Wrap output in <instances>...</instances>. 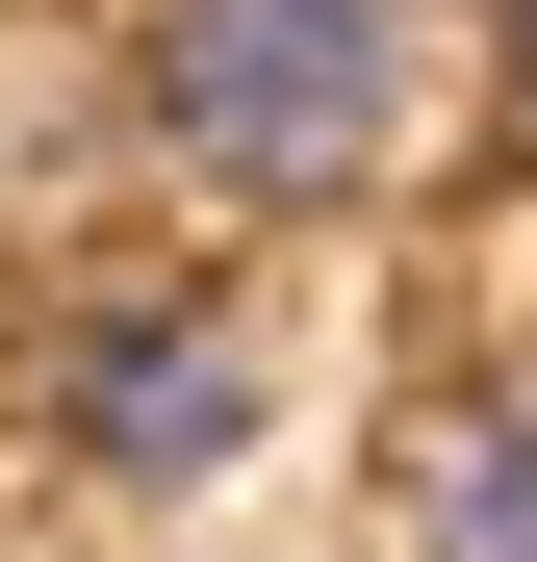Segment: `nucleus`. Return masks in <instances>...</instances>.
<instances>
[{
	"mask_svg": "<svg viewBox=\"0 0 537 562\" xmlns=\"http://www.w3.org/2000/svg\"><path fill=\"white\" fill-rule=\"evenodd\" d=\"M384 562H537V384H435L384 435Z\"/></svg>",
	"mask_w": 537,
	"mask_h": 562,
	"instance_id": "nucleus-3",
	"label": "nucleus"
},
{
	"mask_svg": "<svg viewBox=\"0 0 537 562\" xmlns=\"http://www.w3.org/2000/svg\"><path fill=\"white\" fill-rule=\"evenodd\" d=\"M256 409L282 384H256V333L205 307V281H77L52 307V435L103 460V486H231Z\"/></svg>",
	"mask_w": 537,
	"mask_h": 562,
	"instance_id": "nucleus-2",
	"label": "nucleus"
},
{
	"mask_svg": "<svg viewBox=\"0 0 537 562\" xmlns=\"http://www.w3.org/2000/svg\"><path fill=\"white\" fill-rule=\"evenodd\" d=\"M128 103L205 205H358L435 103V0H128Z\"/></svg>",
	"mask_w": 537,
	"mask_h": 562,
	"instance_id": "nucleus-1",
	"label": "nucleus"
}]
</instances>
